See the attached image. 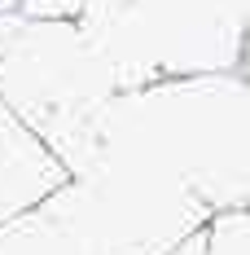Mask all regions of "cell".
Masks as SVG:
<instances>
[{"instance_id": "9c48e42d", "label": "cell", "mask_w": 250, "mask_h": 255, "mask_svg": "<svg viewBox=\"0 0 250 255\" xmlns=\"http://www.w3.org/2000/svg\"><path fill=\"white\" fill-rule=\"evenodd\" d=\"M167 255H202V233H193L189 242H180L175 251H167Z\"/></svg>"}, {"instance_id": "6da1fadb", "label": "cell", "mask_w": 250, "mask_h": 255, "mask_svg": "<svg viewBox=\"0 0 250 255\" xmlns=\"http://www.w3.org/2000/svg\"><path fill=\"white\" fill-rule=\"evenodd\" d=\"M66 189L101 255L175 251L220 211L250 203V75L119 93Z\"/></svg>"}, {"instance_id": "30bf717a", "label": "cell", "mask_w": 250, "mask_h": 255, "mask_svg": "<svg viewBox=\"0 0 250 255\" xmlns=\"http://www.w3.org/2000/svg\"><path fill=\"white\" fill-rule=\"evenodd\" d=\"M246 75H250V53H246Z\"/></svg>"}, {"instance_id": "7a4b0ae2", "label": "cell", "mask_w": 250, "mask_h": 255, "mask_svg": "<svg viewBox=\"0 0 250 255\" xmlns=\"http://www.w3.org/2000/svg\"><path fill=\"white\" fill-rule=\"evenodd\" d=\"M127 88L246 71L250 0H88L75 18Z\"/></svg>"}, {"instance_id": "8fae6325", "label": "cell", "mask_w": 250, "mask_h": 255, "mask_svg": "<svg viewBox=\"0 0 250 255\" xmlns=\"http://www.w3.org/2000/svg\"><path fill=\"white\" fill-rule=\"evenodd\" d=\"M0 4H18V0H0Z\"/></svg>"}, {"instance_id": "52a82bcc", "label": "cell", "mask_w": 250, "mask_h": 255, "mask_svg": "<svg viewBox=\"0 0 250 255\" xmlns=\"http://www.w3.org/2000/svg\"><path fill=\"white\" fill-rule=\"evenodd\" d=\"M88 0H18L26 18H79Z\"/></svg>"}, {"instance_id": "ba28073f", "label": "cell", "mask_w": 250, "mask_h": 255, "mask_svg": "<svg viewBox=\"0 0 250 255\" xmlns=\"http://www.w3.org/2000/svg\"><path fill=\"white\" fill-rule=\"evenodd\" d=\"M22 26H26V13L18 4H0V62H4V53L13 49V40H18Z\"/></svg>"}, {"instance_id": "7c38bea8", "label": "cell", "mask_w": 250, "mask_h": 255, "mask_svg": "<svg viewBox=\"0 0 250 255\" xmlns=\"http://www.w3.org/2000/svg\"><path fill=\"white\" fill-rule=\"evenodd\" d=\"M246 207H250V203H246Z\"/></svg>"}, {"instance_id": "3957f363", "label": "cell", "mask_w": 250, "mask_h": 255, "mask_svg": "<svg viewBox=\"0 0 250 255\" xmlns=\"http://www.w3.org/2000/svg\"><path fill=\"white\" fill-rule=\"evenodd\" d=\"M114 97L119 84L75 18H26L0 62V102L49 141L71 176L83 167Z\"/></svg>"}, {"instance_id": "277c9868", "label": "cell", "mask_w": 250, "mask_h": 255, "mask_svg": "<svg viewBox=\"0 0 250 255\" xmlns=\"http://www.w3.org/2000/svg\"><path fill=\"white\" fill-rule=\"evenodd\" d=\"M71 180V167L49 141L0 102V225L44 207Z\"/></svg>"}, {"instance_id": "8992f818", "label": "cell", "mask_w": 250, "mask_h": 255, "mask_svg": "<svg viewBox=\"0 0 250 255\" xmlns=\"http://www.w3.org/2000/svg\"><path fill=\"white\" fill-rule=\"evenodd\" d=\"M202 255H250V207L220 211L202 229Z\"/></svg>"}, {"instance_id": "5b68a950", "label": "cell", "mask_w": 250, "mask_h": 255, "mask_svg": "<svg viewBox=\"0 0 250 255\" xmlns=\"http://www.w3.org/2000/svg\"><path fill=\"white\" fill-rule=\"evenodd\" d=\"M66 185L44 207L0 225V255H101Z\"/></svg>"}]
</instances>
